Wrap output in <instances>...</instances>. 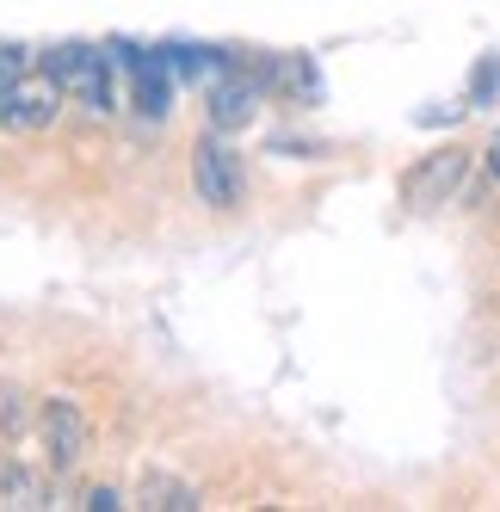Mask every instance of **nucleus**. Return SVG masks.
<instances>
[{"instance_id": "nucleus-1", "label": "nucleus", "mask_w": 500, "mask_h": 512, "mask_svg": "<svg viewBox=\"0 0 500 512\" xmlns=\"http://www.w3.org/2000/svg\"><path fill=\"white\" fill-rule=\"evenodd\" d=\"M38 68L62 87V99H81L87 118H112V112H118V56H112V50L56 44V50H44Z\"/></svg>"}, {"instance_id": "nucleus-2", "label": "nucleus", "mask_w": 500, "mask_h": 512, "mask_svg": "<svg viewBox=\"0 0 500 512\" xmlns=\"http://www.w3.org/2000/svg\"><path fill=\"white\" fill-rule=\"evenodd\" d=\"M463 179H470V149H433L426 161H414L408 173H402V204L414 210V216H426V210H445L457 192H463Z\"/></svg>"}, {"instance_id": "nucleus-3", "label": "nucleus", "mask_w": 500, "mask_h": 512, "mask_svg": "<svg viewBox=\"0 0 500 512\" xmlns=\"http://www.w3.org/2000/svg\"><path fill=\"white\" fill-rule=\"evenodd\" d=\"M192 192H198L210 210H235V204L247 198V161L235 155V142L198 136V149H192Z\"/></svg>"}, {"instance_id": "nucleus-4", "label": "nucleus", "mask_w": 500, "mask_h": 512, "mask_svg": "<svg viewBox=\"0 0 500 512\" xmlns=\"http://www.w3.org/2000/svg\"><path fill=\"white\" fill-rule=\"evenodd\" d=\"M118 75H130V105L142 118H167V105H173V68L161 50H136V44H118Z\"/></svg>"}, {"instance_id": "nucleus-5", "label": "nucleus", "mask_w": 500, "mask_h": 512, "mask_svg": "<svg viewBox=\"0 0 500 512\" xmlns=\"http://www.w3.org/2000/svg\"><path fill=\"white\" fill-rule=\"evenodd\" d=\"M38 432H44V451L56 469H75L93 445V426L81 414V401H68V395H50L44 401V414H38Z\"/></svg>"}, {"instance_id": "nucleus-6", "label": "nucleus", "mask_w": 500, "mask_h": 512, "mask_svg": "<svg viewBox=\"0 0 500 512\" xmlns=\"http://www.w3.org/2000/svg\"><path fill=\"white\" fill-rule=\"evenodd\" d=\"M56 112H62V87L44 75V68H25V75L7 87L0 124H13V130H44V124H56Z\"/></svg>"}, {"instance_id": "nucleus-7", "label": "nucleus", "mask_w": 500, "mask_h": 512, "mask_svg": "<svg viewBox=\"0 0 500 512\" xmlns=\"http://www.w3.org/2000/svg\"><path fill=\"white\" fill-rule=\"evenodd\" d=\"M210 124L217 130H241V124H254L260 118V81H247V75H229L223 68V81L210 87Z\"/></svg>"}, {"instance_id": "nucleus-8", "label": "nucleus", "mask_w": 500, "mask_h": 512, "mask_svg": "<svg viewBox=\"0 0 500 512\" xmlns=\"http://www.w3.org/2000/svg\"><path fill=\"white\" fill-rule=\"evenodd\" d=\"M161 56H167L173 75H186V81H198V75H223V68H229L223 50H204V44H167Z\"/></svg>"}, {"instance_id": "nucleus-9", "label": "nucleus", "mask_w": 500, "mask_h": 512, "mask_svg": "<svg viewBox=\"0 0 500 512\" xmlns=\"http://www.w3.org/2000/svg\"><path fill=\"white\" fill-rule=\"evenodd\" d=\"M136 506H167V512H192V506H204V500H198V488L173 482V475H149V482H142V500H136Z\"/></svg>"}, {"instance_id": "nucleus-10", "label": "nucleus", "mask_w": 500, "mask_h": 512, "mask_svg": "<svg viewBox=\"0 0 500 512\" xmlns=\"http://www.w3.org/2000/svg\"><path fill=\"white\" fill-rule=\"evenodd\" d=\"M25 68H31V62H25V50H19V44H0V105H7V87L25 75Z\"/></svg>"}, {"instance_id": "nucleus-11", "label": "nucleus", "mask_w": 500, "mask_h": 512, "mask_svg": "<svg viewBox=\"0 0 500 512\" xmlns=\"http://www.w3.org/2000/svg\"><path fill=\"white\" fill-rule=\"evenodd\" d=\"M81 506H93V512H112V506H124V494H118V488H93Z\"/></svg>"}, {"instance_id": "nucleus-12", "label": "nucleus", "mask_w": 500, "mask_h": 512, "mask_svg": "<svg viewBox=\"0 0 500 512\" xmlns=\"http://www.w3.org/2000/svg\"><path fill=\"white\" fill-rule=\"evenodd\" d=\"M488 173H494V179H500V136H494V142H488Z\"/></svg>"}]
</instances>
